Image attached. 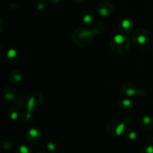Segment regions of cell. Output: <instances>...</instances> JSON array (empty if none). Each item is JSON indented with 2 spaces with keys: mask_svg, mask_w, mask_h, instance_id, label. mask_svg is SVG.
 Listing matches in <instances>:
<instances>
[{
  "mask_svg": "<svg viewBox=\"0 0 153 153\" xmlns=\"http://www.w3.org/2000/svg\"><path fill=\"white\" fill-rule=\"evenodd\" d=\"M95 35L94 31L88 27H79L73 31L72 40L76 46L84 47L93 43Z\"/></svg>",
  "mask_w": 153,
  "mask_h": 153,
  "instance_id": "6da1fadb",
  "label": "cell"
},
{
  "mask_svg": "<svg viewBox=\"0 0 153 153\" xmlns=\"http://www.w3.org/2000/svg\"><path fill=\"white\" fill-rule=\"evenodd\" d=\"M43 102V97L39 93H31L25 95L20 100V105L25 111L33 113L37 111Z\"/></svg>",
  "mask_w": 153,
  "mask_h": 153,
  "instance_id": "7a4b0ae2",
  "label": "cell"
},
{
  "mask_svg": "<svg viewBox=\"0 0 153 153\" xmlns=\"http://www.w3.org/2000/svg\"><path fill=\"white\" fill-rule=\"evenodd\" d=\"M131 41L125 34H117L114 36L110 43L111 50L117 54H125L130 49Z\"/></svg>",
  "mask_w": 153,
  "mask_h": 153,
  "instance_id": "3957f363",
  "label": "cell"
},
{
  "mask_svg": "<svg viewBox=\"0 0 153 153\" xmlns=\"http://www.w3.org/2000/svg\"><path fill=\"white\" fill-rule=\"evenodd\" d=\"M126 124L118 120H112L109 121L106 126V131L111 136H120L125 131Z\"/></svg>",
  "mask_w": 153,
  "mask_h": 153,
  "instance_id": "277c9868",
  "label": "cell"
},
{
  "mask_svg": "<svg viewBox=\"0 0 153 153\" xmlns=\"http://www.w3.org/2000/svg\"><path fill=\"white\" fill-rule=\"evenodd\" d=\"M131 40L135 45L143 46L149 40V34L145 28H137L131 33Z\"/></svg>",
  "mask_w": 153,
  "mask_h": 153,
  "instance_id": "5b68a950",
  "label": "cell"
},
{
  "mask_svg": "<svg viewBox=\"0 0 153 153\" xmlns=\"http://www.w3.org/2000/svg\"><path fill=\"white\" fill-rule=\"evenodd\" d=\"M121 92L127 97H134L136 95L140 96V97H146L148 94L147 91L146 89L138 90L136 88L135 85L131 82H126V83L123 84L121 87Z\"/></svg>",
  "mask_w": 153,
  "mask_h": 153,
  "instance_id": "8992f818",
  "label": "cell"
},
{
  "mask_svg": "<svg viewBox=\"0 0 153 153\" xmlns=\"http://www.w3.org/2000/svg\"><path fill=\"white\" fill-rule=\"evenodd\" d=\"M114 5L107 1H102L99 2L96 6V10L99 15L103 16V17H108L110 16L114 13Z\"/></svg>",
  "mask_w": 153,
  "mask_h": 153,
  "instance_id": "52a82bcc",
  "label": "cell"
},
{
  "mask_svg": "<svg viewBox=\"0 0 153 153\" xmlns=\"http://www.w3.org/2000/svg\"><path fill=\"white\" fill-rule=\"evenodd\" d=\"M118 26H119L120 31L123 34H129L134 30L135 22L131 17L126 16L120 20Z\"/></svg>",
  "mask_w": 153,
  "mask_h": 153,
  "instance_id": "ba28073f",
  "label": "cell"
},
{
  "mask_svg": "<svg viewBox=\"0 0 153 153\" xmlns=\"http://www.w3.org/2000/svg\"><path fill=\"white\" fill-rule=\"evenodd\" d=\"M42 133L40 129L37 128H31L27 131L25 138L31 143H36L41 138Z\"/></svg>",
  "mask_w": 153,
  "mask_h": 153,
  "instance_id": "9c48e42d",
  "label": "cell"
},
{
  "mask_svg": "<svg viewBox=\"0 0 153 153\" xmlns=\"http://www.w3.org/2000/svg\"><path fill=\"white\" fill-rule=\"evenodd\" d=\"M2 96L4 100L7 102H13L16 100V93L15 90L10 87H5L2 90Z\"/></svg>",
  "mask_w": 153,
  "mask_h": 153,
  "instance_id": "30bf717a",
  "label": "cell"
},
{
  "mask_svg": "<svg viewBox=\"0 0 153 153\" xmlns=\"http://www.w3.org/2000/svg\"><path fill=\"white\" fill-rule=\"evenodd\" d=\"M19 57V51L16 48H10L5 53L4 58L5 61L8 63H13L18 59Z\"/></svg>",
  "mask_w": 153,
  "mask_h": 153,
  "instance_id": "8fae6325",
  "label": "cell"
},
{
  "mask_svg": "<svg viewBox=\"0 0 153 153\" xmlns=\"http://www.w3.org/2000/svg\"><path fill=\"white\" fill-rule=\"evenodd\" d=\"M22 74L19 70H13L9 75V80L13 85H18L22 81Z\"/></svg>",
  "mask_w": 153,
  "mask_h": 153,
  "instance_id": "7c38bea8",
  "label": "cell"
},
{
  "mask_svg": "<svg viewBox=\"0 0 153 153\" xmlns=\"http://www.w3.org/2000/svg\"><path fill=\"white\" fill-rule=\"evenodd\" d=\"M119 108L124 112H131L134 109V104L128 99H123L119 102Z\"/></svg>",
  "mask_w": 153,
  "mask_h": 153,
  "instance_id": "4fadbf2b",
  "label": "cell"
},
{
  "mask_svg": "<svg viewBox=\"0 0 153 153\" xmlns=\"http://www.w3.org/2000/svg\"><path fill=\"white\" fill-rule=\"evenodd\" d=\"M140 126L146 131L151 130L153 127V119L149 115L143 116L140 119Z\"/></svg>",
  "mask_w": 153,
  "mask_h": 153,
  "instance_id": "5bb4252c",
  "label": "cell"
},
{
  "mask_svg": "<svg viewBox=\"0 0 153 153\" xmlns=\"http://www.w3.org/2000/svg\"><path fill=\"white\" fill-rule=\"evenodd\" d=\"M80 16L82 22L85 24H86V25L92 24L93 22H94V14L88 10H82V13H81Z\"/></svg>",
  "mask_w": 153,
  "mask_h": 153,
  "instance_id": "9a60e30c",
  "label": "cell"
},
{
  "mask_svg": "<svg viewBox=\"0 0 153 153\" xmlns=\"http://www.w3.org/2000/svg\"><path fill=\"white\" fill-rule=\"evenodd\" d=\"M106 30V25L102 22H99L94 26L93 31L95 34H101Z\"/></svg>",
  "mask_w": 153,
  "mask_h": 153,
  "instance_id": "2e32d148",
  "label": "cell"
},
{
  "mask_svg": "<svg viewBox=\"0 0 153 153\" xmlns=\"http://www.w3.org/2000/svg\"><path fill=\"white\" fill-rule=\"evenodd\" d=\"M7 114H8V117H10V119H11L12 120H16V119L19 118V108L17 107H16V106H13V107H11L8 110Z\"/></svg>",
  "mask_w": 153,
  "mask_h": 153,
  "instance_id": "e0dca14e",
  "label": "cell"
},
{
  "mask_svg": "<svg viewBox=\"0 0 153 153\" xmlns=\"http://www.w3.org/2000/svg\"><path fill=\"white\" fill-rule=\"evenodd\" d=\"M125 134L127 139L131 141H133L137 138V132L133 128H128V129L126 130Z\"/></svg>",
  "mask_w": 153,
  "mask_h": 153,
  "instance_id": "ac0fdd59",
  "label": "cell"
},
{
  "mask_svg": "<svg viewBox=\"0 0 153 153\" xmlns=\"http://www.w3.org/2000/svg\"><path fill=\"white\" fill-rule=\"evenodd\" d=\"M46 148L51 152H56L58 149V144L56 141H49L46 144Z\"/></svg>",
  "mask_w": 153,
  "mask_h": 153,
  "instance_id": "d6986e66",
  "label": "cell"
},
{
  "mask_svg": "<svg viewBox=\"0 0 153 153\" xmlns=\"http://www.w3.org/2000/svg\"><path fill=\"white\" fill-rule=\"evenodd\" d=\"M31 149L30 146L28 145L22 144L19 145L17 148H16V153H31Z\"/></svg>",
  "mask_w": 153,
  "mask_h": 153,
  "instance_id": "ffe728a7",
  "label": "cell"
},
{
  "mask_svg": "<svg viewBox=\"0 0 153 153\" xmlns=\"http://www.w3.org/2000/svg\"><path fill=\"white\" fill-rule=\"evenodd\" d=\"M49 4H48L46 0H37L36 2V7L39 10H43L47 8Z\"/></svg>",
  "mask_w": 153,
  "mask_h": 153,
  "instance_id": "44dd1931",
  "label": "cell"
},
{
  "mask_svg": "<svg viewBox=\"0 0 153 153\" xmlns=\"http://www.w3.org/2000/svg\"><path fill=\"white\" fill-rule=\"evenodd\" d=\"M1 146L4 150H10L11 148L13 147V143L10 140H7V139H4L1 141Z\"/></svg>",
  "mask_w": 153,
  "mask_h": 153,
  "instance_id": "7402d4cb",
  "label": "cell"
},
{
  "mask_svg": "<svg viewBox=\"0 0 153 153\" xmlns=\"http://www.w3.org/2000/svg\"><path fill=\"white\" fill-rule=\"evenodd\" d=\"M22 122L25 123H26V124L31 123V121L33 120V117H32V114H31V112L25 111V113L22 114Z\"/></svg>",
  "mask_w": 153,
  "mask_h": 153,
  "instance_id": "603a6c76",
  "label": "cell"
},
{
  "mask_svg": "<svg viewBox=\"0 0 153 153\" xmlns=\"http://www.w3.org/2000/svg\"><path fill=\"white\" fill-rule=\"evenodd\" d=\"M140 153H153V146L152 144H148L143 146L141 149Z\"/></svg>",
  "mask_w": 153,
  "mask_h": 153,
  "instance_id": "cb8c5ba5",
  "label": "cell"
},
{
  "mask_svg": "<svg viewBox=\"0 0 153 153\" xmlns=\"http://www.w3.org/2000/svg\"><path fill=\"white\" fill-rule=\"evenodd\" d=\"M132 122H133L132 117H129V116L126 117L125 119H124V121H123V123L126 124V125H130V124H131Z\"/></svg>",
  "mask_w": 153,
  "mask_h": 153,
  "instance_id": "d4e9b609",
  "label": "cell"
},
{
  "mask_svg": "<svg viewBox=\"0 0 153 153\" xmlns=\"http://www.w3.org/2000/svg\"><path fill=\"white\" fill-rule=\"evenodd\" d=\"M48 1H49V3H51V4H57V3H58L59 1H61V0H47Z\"/></svg>",
  "mask_w": 153,
  "mask_h": 153,
  "instance_id": "484cf974",
  "label": "cell"
},
{
  "mask_svg": "<svg viewBox=\"0 0 153 153\" xmlns=\"http://www.w3.org/2000/svg\"><path fill=\"white\" fill-rule=\"evenodd\" d=\"M73 1H74V2L77 3V4H82V3H83L85 0H73Z\"/></svg>",
  "mask_w": 153,
  "mask_h": 153,
  "instance_id": "4316f807",
  "label": "cell"
},
{
  "mask_svg": "<svg viewBox=\"0 0 153 153\" xmlns=\"http://www.w3.org/2000/svg\"><path fill=\"white\" fill-rule=\"evenodd\" d=\"M37 153H47V152H37Z\"/></svg>",
  "mask_w": 153,
  "mask_h": 153,
  "instance_id": "83f0119b",
  "label": "cell"
},
{
  "mask_svg": "<svg viewBox=\"0 0 153 153\" xmlns=\"http://www.w3.org/2000/svg\"><path fill=\"white\" fill-rule=\"evenodd\" d=\"M152 43H153V41H152Z\"/></svg>",
  "mask_w": 153,
  "mask_h": 153,
  "instance_id": "f1b7e54d",
  "label": "cell"
}]
</instances>
